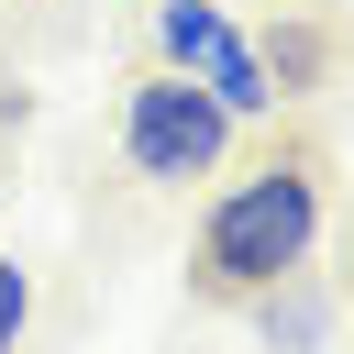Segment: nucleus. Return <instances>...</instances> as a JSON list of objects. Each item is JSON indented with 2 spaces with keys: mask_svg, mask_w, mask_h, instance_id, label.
I'll return each mask as SVG.
<instances>
[{
  "mask_svg": "<svg viewBox=\"0 0 354 354\" xmlns=\"http://www.w3.org/2000/svg\"><path fill=\"white\" fill-rule=\"evenodd\" d=\"M22 321H33V277H22L11 254H0V354L22 343Z\"/></svg>",
  "mask_w": 354,
  "mask_h": 354,
  "instance_id": "nucleus-6",
  "label": "nucleus"
},
{
  "mask_svg": "<svg viewBox=\"0 0 354 354\" xmlns=\"http://www.w3.org/2000/svg\"><path fill=\"white\" fill-rule=\"evenodd\" d=\"M232 44V22H221V0H155V66H177V77H199L210 55Z\"/></svg>",
  "mask_w": 354,
  "mask_h": 354,
  "instance_id": "nucleus-4",
  "label": "nucleus"
},
{
  "mask_svg": "<svg viewBox=\"0 0 354 354\" xmlns=\"http://www.w3.org/2000/svg\"><path fill=\"white\" fill-rule=\"evenodd\" d=\"M232 133H243V122H232L199 77H177V66H144V77L122 88V166L155 177V188L210 177V166L232 155Z\"/></svg>",
  "mask_w": 354,
  "mask_h": 354,
  "instance_id": "nucleus-2",
  "label": "nucleus"
},
{
  "mask_svg": "<svg viewBox=\"0 0 354 354\" xmlns=\"http://www.w3.org/2000/svg\"><path fill=\"white\" fill-rule=\"evenodd\" d=\"M321 199H332V166L310 155V144H277L266 166H243L221 199H210V221H199V299H254V288H277L288 266H310V243H321Z\"/></svg>",
  "mask_w": 354,
  "mask_h": 354,
  "instance_id": "nucleus-1",
  "label": "nucleus"
},
{
  "mask_svg": "<svg viewBox=\"0 0 354 354\" xmlns=\"http://www.w3.org/2000/svg\"><path fill=\"white\" fill-rule=\"evenodd\" d=\"M254 55H266V88H277V100H310V88H321V66H332V33H321L310 11H288Z\"/></svg>",
  "mask_w": 354,
  "mask_h": 354,
  "instance_id": "nucleus-5",
  "label": "nucleus"
},
{
  "mask_svg": "<svg viewBox=\"0 0 354 354\" xmlns=\"http://www.w3.org/2000/svg\"><path fill=\"white\" fill-rule=\"evenodd\" d=\"M243 310H254L266 354H321V343H332V288H321L310 266H288V277H277V288H254Z\"/></svg>",
  "mask_w": 354,
  "mask_h": 354,
  "instance_id": "nucleus-3",
  "label": "nucleus"
}]
</instances>
